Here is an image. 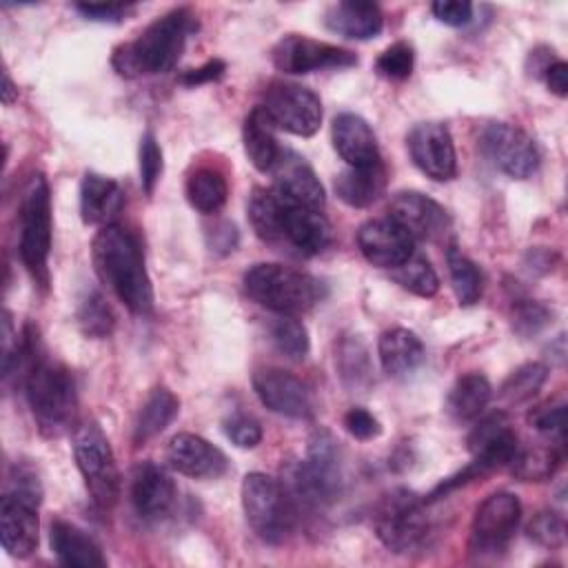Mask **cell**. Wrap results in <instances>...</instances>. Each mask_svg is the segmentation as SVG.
Listing matches in <instances>:
<instances>
[{"instance_id": "1", "label": "cell", "mask_w": 568, "mask_h": 568, "mask_svg": "<svg viewBox=\"0 0 568 568\" xmlns=\"http://www.w3.org/2000/svg\"><path fill=\"white\" fill-rule=\"evenodd\" d=\"M91 257L98 277L135 315L153 311V284L144 266L140 240L120 224L102 226L91 242Z\"/></svg>"}, {"instance_id": "2", "label": "cell", "mask_w": 568, "mask_h": 568, "mask_svg": "<svg viewBox=\"0 0 568 568\" xmlns=\"http://www.w3.org/2000/svg\"><path fill=\"white\" fill-rule=\"evenodd\" d=\"M195 29L197 20L189 7L171 9L146 24L135 40L115 47L111 64L122 78L166 73L178 64Z\"/></svg>"}, {"instance_id": "3", "label": "cell", "mask_w": 568, "mask_h": 568, "mask_svg": "<svg viewBox=\"0 0 568 568\" xmlns=\"http://www.w3.org/2000/svg\"><path fill=\"white\" fill-rule=\"evenodd\" d=\"M27 402L42 437L58 439L71 430L78 415V390L71 371L51 359L40 344L22 375Z\"/></svg>"}, {"instance_id": "4", "label": "cell", "mask_w": 568, "mask_h": 568, "mask_svg": "<svg viewBox=\"0 0 568 568\" xmlns=\"http://www.w3.org/2000/svg\"><path fill=\"white\" fill-rule=\"evenodd\" d=\"M244 291L260 306L280 315H300L326 297V284L284 264H253L244 273Z\"/></svg>"}, {"instance_id": "5", "label": "cell", "mask_w": 568, "mask_h": 568, "mask_svg": "<svg viewBox=\"0 0 568 568\" xmlns=\"http://www.w3.org/2000/svg\"><path fill=\"white\" fill-rule=\"evenodd\" d=\"M42 484L29 464H16L9 486L0 499V539L2 548L18 559H27L38 548Z\"/></svg>"}, {"instance_id": "6", "label": "cell", "mask_w": 568, "mask_h": 568, "mask_svg": "<svg viewBox=\"0 0 568 568\" xmlns=\"http://www.w3.org/2000/svg\"><path fill=\"white\" fill-rule=\"evenodd\" d=\"M20 260L40 284H49V253H51V191L42 173H33L22 189L20 206Z\"/></svg>"}, {"instance_id": "7", "label": "cell", "mask_w": 568, "mask_h": 568, "mask_svg": "<svg viewBox=\"0 0 568 568\" xmlns=\"http://www.w3.org/2000/svg\"><path fill=\"white\" fill-rule=\"evenodd\" d=\"M242 508L253 532L266 544H282L295 528V501L271 475L248 473L242 479Z\"/></svg>"}, {"instance_id": "8", "label": "cell", "mask_w": 568, "mask_h": 568, "mask_svg": "<svg viewBox=\"0 0 568 568\" xmlns=\"http://www.w3.org/2000/svg\"><path fill=\"white\" fill-rule=\"evenodd\" d=\"M342 450L331 430L317 428L308 437L306 457L295 466L293 490L306 506H331L342 493Z\"/></svg>"}, {"instance_id": "9", "label": "cell", "mask_w": 568, "mask_h": 568, "mask_svg": "<svg viewBox=\"0 0 568 568\" xmlns=\"http://www.w3.org/2000/svg\"><path fill=\"white\" fill-rule=\"evenodd\" d=\"M373 528L377 539L393 552L415 550L426 532V499L415 495L408 488L388 490L373 515Z\"/></svg>"}, {"instance_id": "10", "label": "cell", "mask_w": 568, "mask_h": 568, "mask_svg": "<svg viewBox=\"0 0 568 568\" xmlns=\"http://www.w3.org/2000/svg\"><path fill=\"white\" fill-rule=\"evenodd\" d=\"M73 457L91 499L100 508H111L120 495V473L111 444L95 422L75 428Z\"/></svg>"}, {"instance_id": "11", "label": "cell", "mask_w": 568, "mask_h": 568, "mask_svg": "<svg viewBox=\"0 0 568 568\" xmlns=\"http://www.w3.org/2000/svg\"><path fill=\"white\" fill-rule=\"evenodd\" d=\"M521 521V501L517 495L499 490L488 495L470 521L468 550L475 557H497L506 550Z\"/></svg>"}, {"instance_id": "12", "label": "cell", "mask_w": 568, "mask_h": 568, "mask_svg": "<svg viewBox=\"0 0 568 568\" xmlns=\"http://www.w3.org/2000/svg\"><path fill=\"white\" fill-rule=\"evenodd\" d=\"M275 129L293 135L311 138L322 124V102L320 98L295 82H273L264 91V102L260 104Z\"/></svg>"}, {"instance_id": "13", "label": "cell", "mask_w": 568, "mask_h": 568, "mask_svg": "<svg viewBox=\"0 0 568 568\" xmlns=\"http://www.w3.org/2000/svg\"><path fill=\"white\" fill-rule=\"evenodd\" d=\"M484 155L513 180L530 178L539 166V149L535 140L508 122H493L481 133Z\"/></svg>"}, {"instance_id": "14", "label": "cell", "mask_w": 568, "mask_h": 568, "mask_svg": "<svg viewBox=\"0 0 568 568\" xmlns=\"http://www.w3.org/2000/svg\"><path fill=\"white\" fill-rule=\"evenodd\" d=\"M273 64L282 73H313L324 69H348L357 64V55L337 44L313 40L300 33L284 36L273 47Z\"/></svg>"}, {"instance_id": "15", "label": "cell", "mask_w": 568, "mask_h": 568, "mask_svg": "<svg viewBox=\"0 0 568 568\" xmlns=\"http://www.w3.org/2000/svg\"><path fill=\"white\" fill-rule=\"evenodd\" d=\"M277 197H280V209H277L275 244H288L300 255L322 253L333 240L328 220L320 213V209L297 204L293 200H286L280 193H277Z\"/></svg>"}, {"instance_id": "16", "label": "cell", "mask_w": 568, "mask_h": 568, "mask_svg": "<svg viewBox=\"0 0 568 568\" xmlns=\"http://www.w3.org/2000/svg\"><path fill=\"white\" fill-rule=\"evenodd\" d=\"M406 146L415 166L435 182H448L457 175V155L453 135L442 122H419L406 135Z\"/></svg>"}, {"instance_id": "17", "label": "cell", "mask_w": 568, "mask_h": 568, "mask_svg": "<svg viewBox=\"0 0 568 568\" xmlns=\"http://www.w3.org/2000/svg\"><path fill=\"white\" fill-rule=\"evenodd\" d=\"M388 217L397 222L413 240L437 242L450 229L448 211L419 191L395 193L388 204Z\"/></svg>"}, {"instance_id": "18", "label": "cell", "mask_w": 568, "mask_h": 568, "mask_svg": "<svg viewBox=\"0 0 568 568\" xmlns=\"http://www.w3.org/2000/svg\"><path fill=\"white\" fill-rule=\"evenodd\" d=\"M253 390L257 399L273 413L291 419H308L313 399L306 384L288 371L266 366L253 373Z\"/></svg>"}, {"instance_id": "19", "label": "cell", "mask_w": 568, "mask_h": 568, "mask_svg": "<svg viewBox=\"0 0 568 568\" xmlns=\"http://www.w3.org/2000/svg\"><path fill=\"white\" fill-rule=\"evenodd\" d=\"M129 497L140 519L160 521L173 510L178 488L162 466L153 462H140L131 473Z\"/></svg>"}, {"instance_id": "20", "label": "cell", "mask_w": 568, "mask_h": 568, "mask_svg": "<svg viewBox=\"0 0 568 568\" xmlns=\"http://www.w3.org/2000/svg\"><path fill=\"white\" fill-rule=\"evenodd\" d=\"M357 246L366 262L379 268H397L415 253V240L390 217L368 220L357 231Z\"/></svg>"}, {"instance_id": "21", "label": "cell", "mask_w": 568, "mask_h": 568, "mask_svg": "<svg viewBox=\"0 0 568 568\" xmlns=\"http://www.w3.org/2000/svg\"><path fill=\"white\" fill-rule=\"evenodd\" d=\"M166 462L173 470L193 479H217L229 470L226 455L193 433H178L171 437Z\"/></svg>"}, {"instance_id": "22", "label": "cell", "mask_w": 568, "mask_h": 568, "mask_svg": "<svg viewBox=\"0 0 568 568\" xmlns=\"http://www.w3.org/2000/svg\"><path fill=\"white\" fill-rule=\"evenodd\" d=\"M275 191L284 195L286 200H293L297 204L311 206V209H322L326 202L324 186L320 178L315 175L313 166L295 151L282 149L277 162L271 169Z\"/></svg>"}, {"instance_id": "23", "label": "cell", "mask_w": 568, "mask_h": 568, "mask_svg": "<svg viewBox=\"0 0 568 568\" xmlns=\"http://www.w3.org/2000/svg\"><path fill=\"white\" fill-rule=\"evenodd\" d=\"M333 146L337 155L348 164V166H366L373 162H379V149H377V138L371 129V124L351 111H344L335 115L333 126Z\"/></svg>"}, {"instance_id": "24", "label": "cell", "mask_w": 568, "mask_h": 568, "mask_svg": "<svg viewBox=\"0 0 568 568\" xmlns=\"http://www.w3.org/2000/svg\"><path fill=\"white\" fill-rule=\"evenodd\" d=\"M49 544L55 559L69 568H104L106 559L100 544L75 524L53 519L49 530Z\"/></svg>"}, {"instance_id": "25", "label": "cell", "mask_w": 568, "mask_h": 568, "mask_svg": "<svg viewBox=\"0 0 568 568\" xmlns=\"http://www.w3.org/2000/svg\"><path fill=\"white\" fill-rule=\"evenodd\" d=\"M124 206L122 186L106 175L84 173L80 184V217L89 226H106Z\"/></svg>"}, {"instance_id": "26", "label": "cell", "mask_w": 568, "mask_h": 568, "mask_svg": "<svg viewBox=\"0 0 568 568\" xmlns=\"http://www.w3.org/2000/svg\"><path fill=\"white\" fill-rule=\"evenodd\" d=\"M324 24L337 36L351 40H371L384 27V13L375 2L342 0L326 9Z\"/></svg>"}, {"instance_id": "27", "label": "cell", "mask_w": 568, "mask_h": 568, "mask_svg": "<svg viewBox=\"0 0 568 568\" xmlns=\"http://www.w3.org/2000/svg\"><path fill=\"white\" fill-rule=\"evenodd\" d=\"M377 355L388 377H408L426 359V348L413 331L397 326L379 335Z\"/></svg>"}, {"instance_id": "28", "label": "cell", "mask_w": 568, "mask_h": 568, "mask_svg": "<svg viewBox=\"0 0 568 568\" xmlns=\"http://www.w3.org/2000/svg\"><path fill=\"white\" fill-rule=\"evenodd\" d=\"M384 191H386V166L382 160L366 166H348L335 178L337 197L353 209L371 206L382 197Z\"/></svg>"}, {"instance_id": "29", "label": "cell", "mask_w": 568, "mask_h": 568, "mask_svg": "<svg viewBox=\"0 0 568 568\" xmlns=\"http://www.w3.org/2000/svg\"><path fill=\"white\" fill-rule=\"evenodd\" d=\"M273 129H275L273 122L268 120V115L264 113V109L260 104L255 109H251V113L246 115L244 126H242V142H244L246 158L262 173L273 169V164L277 162L280 151H282V146L275 140Z\"/></svg>"}, {"instance_id": "30", "label": "cell", "mask_w": 568, "mask_h": 568, "mask_svg": "<svg viewBox=\"0 0 568 568\" xmlns=\"http://www.w3.org/2000/svg\"><path fill=\"white\" fill-rule=\"evenodd\" d=\"M180 413V399L164 386L149 393L133 424V444L142 446L155 435H160Z\"/></svg>"}, {"instance_id": "31", "label": "cell", "mask_w": 568, "mask_h": 568, "mask_svg": "<svg viewBox=\"0 0 568 568\" xmlns=\"http://www.w3.org/2000/svg\"><path fill=\"white\" fill-rule=\"evenodd\" d=\"M490 397H493L490 382L481 373H466L453 384L446 397V410L453 419L468 422L481 415Z\"/></svg>"}, {"instance_id": "32", "label": "cell", "mask_w": 568, "mask_h": 568, "mask_svg": "<svg viewBox=\"0 0 568 568\" xmlns=\"http://www.w3.org/2000/svg\"><path fill=\"white\" fill-rule=\"evenodd\" d=\"M229 197L226 178L213 166L195 169L186 180V200L200 213H217Z\"/></svg>"}, {"instance_id": "33", "label": "cell", "mask_w": 568, "mask_h": 568, "mask_svg": "<svg viewBox=\"0 0 568 568\" xmlns=\"http://www.w3.org/2000/svg\"><path fill=\"white\" fill-rule=\"evenodd\" d=\"M446 264H448V273H450V282H453V291L457 295V302L462 306H473L479 302L481 291H484V280H481V271L477 268V264L466 257L457 244L453 242L446 251Z\"/></svg>"}, {"instance_id": "34", "label": "cell", "mask_w": 568, "mask_h": 568, "mask_svg": "<svg viewBox=\"0 0 568 568\" xmlns=\"http://www.w3.org/2000/svg\"><path fill=\"white\" fill-rule=\"evenodd\" d=\"M561 444H550V446H535L515 453L510 459L513 464V475L521 481H544L555 475V470L561 464Z\"/></svg>"}, {"instance_id": "35", "label": "cell", "mask_w": 568, "mask_h": 568, "mask_svg": "<svg viewBox=\"0 0 568 568\" xmlns=\"http://www.w3.org/2000/svg\"><path fill=\"white\" fill-rule=\"evenodd\" d=\"M335 364L342 382L348 388H366L373 375L366 346L357 337H342L335 353Z\"/></svg>"}, {"instance_id": "36", "label": "cell", "mask_w": 568, "mask_h": 568, "mask_svg": "<svg viewBox=\"0 0 568 568\" xmlns=\"http://www.w3.org/2000/svg\"><path fill=\"white\" fill-rule=\"evenodd\" d=\"M548 379V366L541 362H526L515 368L499 388V399L508 406L532 399Z\"/></svg>"}, {"instance_id": "37", "label": "cell", "mask_w": 568, "mask_h": 568, "mask_svg": "<svg viewBox=\"0 0 568 568\" xmlns=\"http://www.w3.org/2000/svg\"><path fill=\"white\" fill-rule=\"evenodd\" d=\"M390 277L406 291L419 297H433L439 291V277L424 255H410L404 264L390 271Z\"/></svg>"}, {"instance_id": "38", "label": "cell", "mask_w": 568, "mask_h": 568, "mask_svg": "<svg viewBox=\"0 0 568 568\" xmlns=\"http://www.w3.org/2000/svg\"><path fill=\"white\" fill-rule=\"evenodd\" d=\"M248 220L255 231V235L268 244H275L277 240V209L280 197L275 189H253L248 197Z\"/></svg>"}, {"instance_id": "39", "label": "cell", "mask_w": 568, "mask_h": 568, "mask_svg": "<svg viewBox=\"0 0 568 568\" xmlns=\"http://www.w3.org/2000/svg\"><path fill=\"white\" fill-rule=\"evenodd\" d=\"M78 326L91 339H102L113 333L115 315L100 291H89L78 306Z\"/></svg>"}, {"instance_id": "40", "label": "cell", "mask_w": 568, "mask_h": 568, "mask_svg": "<svg viewBox=\"0 0 568 568\" xmlns=\"http://www.w3.org/2000/svg\"><path fill=\"white\" fill-rule=\"evenodd\" d=\"M271 339L282 355H286L288 359H295V362H302L311 351L308 331L293 315H280L271 324Z\"/></svg>"}, {"instance_id": "41", "label": "cell", "mask_w": 568, "mask_h": 568, "mask_svg": "<svg viewBox=\"0 0 568 568\" xmlns=\"http://www.w3.org/2000/svg\"><path fill=\"white\" fill-rule=\"evenodd\" d=\"M510 322L517 335L532 337L552 322V311L537 300H519L513 304Z\"/></svg>"}, {"instance_id": "42", "label": "cell", "mask_w": 568, "mask_h": 568, "mask_svg": "<svg viewBox=\"0 0 568 568\" xmlns=\"http://www.w3.org/2000/svg\"><path fill=\"white\" fill-rule=\"evenodd\" d=\"M528 539L544 548H561L566 544V521L555 510H539L526 526Z\"/></svg>"}, {"instance_id": "43", "label": "cell", "mask_w": 568, "mask_h": 568, "mask_svg": "<svg viewBox=\"0 0 568 568\" xmlns=\"http://www.w3.org/2000/svg\"><path fill=\"white\" fill-rule=\"evenodd\" d=\"M415 67V49L413 44L399 40L386 47L375 60V71L388 80H406L410 78Z\"/></svg>"}, {"instance_id": "44", "label": "cell", "mask_w": 568, "mask_h": 568, "mask_svg": "<svg viewBox=\"0 0 568 568\" xmlns=\"http://www.w3.org/2000/svg\"><path fill=\"white\" fill-rule=\"evenodd\" d=\"M138 158H140V182H142V189L144 193H153L160 175H162V169H164V160H162V149L155 140V135L151 131H146L142 138H140V151H138Z\"/></svg>"}, {"instance_id": "45", "label": "cell", "mask_w": 568, "mask_h": 568, "mask_svg": "<svg viewBox=\"0 0 568 568\" xmlns=\"http://www.w3.org/2000/svg\"><path fill=\"white\" fill-rule=\"evenodd\" d=\"M526 422L535 430L550 435L557 444L564 446V439H566V404L546 402L541 406H535L526 415Z\"/></svg>"}, {"instance_id": "46", "label": "cell", "mask_w": 568, "mask_h": 568, "mask_svg": "<svg viewBox=\"0 0 568 568\" xmlns=\"http://www.w3.org/2000/svg\"><path fill=\"white\" fill-rule=\"evenodd\" d=\"M224 435L237 446V448H255L262 442V426L257 419L248 415H231L224 419Z\"/></svg>"}, {"instance_id": "47", "label": "cell", "mask_w": 568, "mask_h": 568, "mask_svg": "<svg viewBox=\"0 0 568 568\" xmlns=\"http://www.w3.org/2000/svg\"><path fill=\"white\" fill-rule=\"evenodd\" d=\"M342 422H344L346 433H348L351 437H355V439L366 442V439H375V437L382 435V424H379V419H377L373 413H368L366 408H362V406L348 408V410L344 413V419H342Z\"/></svg>"}, {"instance_id": "48", "label": "cell", "mask_w": 568, "mask_h": 568, "mask_svg": "<svg viewBox=\"0 0 568 568\" xmlns=\"http://www.w3.org/2000/svg\"><path fill=\"white\" fill-rule=\"evenodd\" d=\"M133 4L124 2H78L75 11L93 22H122L133 13Z\"/></svg>"}, {"instance_id": "49", "label": "cell", "mask_w": 568, "mask_h": 568, "mask_svg": "<svg viewBox=\"0 0 568 568\" xmlns=\"http://www.w3.org/2000/svg\"><path fill=\"white\" fill-rule=\"evenodd\" d=\"M510 424L506 419V415L501 410L490 413L488 417H484L468 435V450L477 453L479 448H484L488 442H493L495 437H499L504 430H508Z\"/></svg>"}, {"instance_id": "50", "label": "cell", "mask_w": 568, "mask_h": 568, "mask_svg": "<svg viewBox=\"0 0 568 568\" xmlns=\"http://www.w3.org/2000/svg\"><path fill=\"white\" fill-rule=\"evenodd\" d=\"M430 11L448 27H464L473 20V4L462 0H437L430 4Z\"/></svg>"}, {"instance_id": "51", "label": "cell", "mask_w": 568, "mask_h": 568, "mask_svg": "<svg viewBox=\"0 0 568 568\" xmlns=\"http://www.w3.org/2000/svg\"><path fill=\"white\" fill-rule=\"evenodd\" d=\"M206 244L217 255H226V253L235 251V246H237V229H235V224L226 222V220L213 222V226L206 229Z\"/></svg>"}, {"instance_id": "52", "label": "cell", "mask_w": 568, "mask_h": 568, "mask_svg": "<svg viewBox=\"0 0 568 568\" xmlns=\"http://www.w3.org/2000/svg\"><path fill=\"white\" fill-rule=\"evenodd\" d=\"M226 71V62L220 60V58H213V60H206L202 67H195V69H186L182 75H180V82L184 87H200V84H206V82H215L224 75Z\"/></svg>"}, {"instance_id": "53", "label": "cell", "mask_w": 568, "mask_h": 568, "mask_svg": "<svg viewBox=\"0 0 568 568\" xmlns=\"http://www.w3.org/2000/svg\"><path fill=\"white\" fill-rule=\"evenodd\" d=\"M544 80L550 89V93L566 98L568 95V64L564 60H555L546 71H544Z\"/></svg>"}, {"instance_id": "54", "label": "cell", "mask_w": 568, "mask_h": 568, "mask_svg": "<svg viewBox=\"0 0 568 568\" xmlns=\"http://www.w3.org/2000/svg\"><path fill=\"white\" fill-rule=\"evenodd\" d=\"M555 60H557V58H555L552 49H548V47H537V49L530 51V55H528V62L532 64V67H528V69H530L532 75H544V71H546Z\"/></svg>"}, {"instance_id": "55", "label": "cell", "mask_w": 568, "mask_h": 568, "mask_svg": "<svg viewBox=\"0 0 568 568\" xmlns=\"http://www.w3.org/2000/svg\"><path fill=\"white\" fill-rule=\"evenodd\" d=\"M16 98H18V89L13 87L9 73L4 71V75H2V102L9 106V104H13Z\"/></svg>"}]
</instances>
